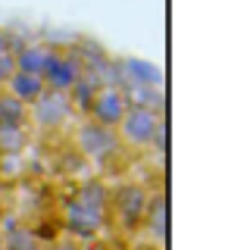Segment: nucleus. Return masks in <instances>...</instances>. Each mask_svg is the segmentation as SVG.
<instances>
[{"label":"nucleus","instance_id":"nucleus-1","mask_svg":"<svg viewBox=\"0 0 247 250\" xmlns=\"http://www.w3.org/2000/svg\"><path fill=\"white\" fill-rule=\"evenodd\" d=\"M150 188L141 182H119L110 188V200H106V225L119 229L122 238H135L144 225L147 213Z\"/></svg>","mask_w":247,"mask_h":250},{"label":"nucleus","instance_id":"nucleus-2","mask_svg":"<svg viewBox=\"0 0 247 250\" xmlns=\"http://www.w3.org/2000/svg\"><path fill=\"white\" fill-rule=\"evenodd\" d=\"M166 131V122H163V109L160 106H150V104H132L122 116L119 128H116V138H119L122 147L128 150H150L157 144V138Z\"/></svg>","mask_w":247,"mask_h":250},{"label":"nucleus","instance_id":"nucleus-3","mask_svg":"<svg viewBox=\"0 0 247 250\" xmlns=\"http://www.w3.org/2000/svg\"><path fill=\"white\" fill-rule=\"evenodd\" d=\"M103 229H106V209L91 207V203L79 200L75 194H69V197L60 203V231H63L66 238L79 241V244H88V241H94Z\"/></svg>","mask_w":247,"mask_h":250},{"label":"nucleus","instance_id":"nucleus-4","mask_svg":"<svg viewBox=\"0 0 247 250\" xmlns=\"http://www.w3.org/2000/svg\"><path fill=\"white\" fill-rule=\"evenodd\" d=\"M82 75H84V69H82V60H79V50H75V47H63V50H60V47H57V53H53L50 66L44 69L41 82H44L47 91L66 94V97H69L72 88L82 82Z\"/></svg>","mask_w":247,"mask_h":250},{"label":"nucleus","instance_id":"nucleus-5","mask_svg":"<svg viewBox=\"0 0 247 250\" xmlns=\"http://www.w3.org/2000/svg\"><path fill=\"white\" fill-rule=\"evenodd\" d=\"M75 150L82 153L84 163L106 166V163L122 150V144H119V138H116V131L100 128V125H94V122H84L79 128V135H75Z\"/></svg>","mask_w":247,"mask_h":250},{"label":"nucleus","instance_id":"nucleus-6","mask_svg":"<svg viewBox=\"0 0 247 250\" xmlns=\"http://www.w3.org/2000/svg\"><path fill=\"white\" fill-rule=\"evenodd\" d=\"M128 106H132V97H128L122 88H116V84L97 88L94 97H91V104H88V122L100 125V128L116 131Z\"/></svg>","mask_w":247,"mask_h":250},{"label":"nucleus","instance_id":"nucleus-7","mask_svg":"<svg viewBox=\"0 0 247 250\" xmlns=\"http://www.w3.org/2000/svg\"><path fill=\"white\" fill-rule=\"evenodd\" d=\"M72 119V100L66 94H53V91H44L41 97L28 106V125L41 131H60L66 128V122Z\"/></svg>","mask_w":247,"mask_h":250},{"label":"nucleus","instance_id":"nucleus-8","mask_svg":"<svg viewBox=\"0 0 247 250\" xmlns=\"http://www.w3.org/2000/svg\"><path fill=\"white\" fill-rule=\"evenodd\" d=\"M141 234H144V241H147V244H157V247L166 250V194H163V188L150 191Z\"/></svg>","mask_w":247,"mask_h":250},{"label":"nucleus","instance_id":"nucleus-9","mask_svg":"<svg viewBox=\"0 0 247 250\" xmlns=\"http://www.w3.org/2000/svg\"><path fill=\"white\" fill-rule=\"evenodd\" d=\"M57 47L47 44V41H25L19 50H13V60H16V69L19 72H28V75H44V69L50 66Z\"/></svg>","mask_w":247,"mask_h":250},{"label":"nucleus","instance_id":"nucleus-10","mask_svg":"<svg viewBox=\"0 0 247 250\" xmlns=\"http://www.w3.org/2000/svg\"><path fill=\"white\" fill-rule=\"evenodd\" d=\"M44 91H47V88H44L41 75H28V72H19V69L3 82V94H10L13 100H19V104L25 106V109L32 106Z\"/></svg>","mask_w":247,"mask_h":250},{"label":"nucleus","instance_id":"nucleus-11","mask_svg":"<svg viewBox=\"0 0 247 250\" xmlns=\"http://www.w3.org/2000/svg\"><path fill=\"white\" fill-rule=\"evenodd\" d=\"M0 231H3V250H44V241L38 238V231L28 222L6 219Z\"/></svg>","mask_w":247,"mask_h":250},{"label":"nucleus","instance_id":"nucleus-12","mask_svg":"<svg viewBox=\"0 0 247 250\" xmlns=\"http://www.w3.org/2000/svg\"><path fill=\"white\" fill-rule=\"evenodd\" d=\"M19 125H28V109L0 91V128H19Z\"/></svg>","mask_w":247,"mask_h":250},{"label":"nucleus","instance_id":"nucleus-13","mask_svg":"<svg viewBox=\"0 0 247 250\" xmlns=\"http://www.w3.org/2000/svg\"><path fill=\"white\" fill-rule=\"evenodd\" d=\"M28 147V125L0 128V156H19Z\"/></svg>","mask_w":247,"mask_h":250},{"label":"nucleus","instance_id":"nucleus-14","mask_svg":"<svg viewBox=\"0 0 247 250\" xmlns=\"http://www.w3.org/2000/svg\"><path fill=\"white\" fill-rule=\"evenodd\" d=\"M44 250H84V244H79V241L66 238V234H60V238H53L44 244Z\"/></svg>","mask_w":247,"mask_h":250},{"label":"nucleus","instance_id":"nucleus-15","mask_svg":"<svg viewBox=\"0 0 247 250\" xmlns=\"http://www.w3.org/2000/svg\"><path fill=\"white\" fill-rule=\"evenodd\" d=\"M3 53H10V31L0 25V57H3Z\"/></svg>","mask_w":247,"mask_h":250},{"label":"nucleus","instance_id":"nucleus-16","mask_svg":"<svg viewBox=\"0 0 247 250\" xmlns=\"http://www.w3.org/2000/svg\"><path fill=\"white\" fill-rule=\"evenodd\" d=\"M10 219V207H6V200L0 197V229H3V222Z\"/></svg>","mask_w":247,"mask_h":250},{"label":"nucleus","instance_id":"nucleus-17","mask_svg":"<svg viewBox=\"0 0 247 250\" xmlns=\"http://www.w3.org/2000/svg\"><path fill=\"white\" fill-rule=\"evenodd\" d=\"M132 250H163V247H157V244H147V241H141L138 247H132Z\"/></svg>","mask_w":247,"mask_h":250},{"label":"nucleus","instance_id":"nucleus-18","mask_svg":"<svg viewBox=\"0 0 247 250\" xmlns=\"http://www.w3.org/2000/svg\"><path fill=\"white\" fill-rule=\"evenodd\" d=\"M0 250H3V231H0Z\"/></svg>","mask_w":247,"mask_h":250},{"label":"nucleus","instance_id":"nucleus-19","mask_svg":"<svg viewBox=\"0 0 247 250\" xmlns=\"http://www.w3.org/2000/svg\"><path fill=\"white\" fill-rule=\"evenodd\" d=\"M116 250H132V247H125V244H122V247H116Z\"/></svg>","mask_w":247,"mask_h":250},{"label":"nucleus","instance_id":"nucleus-20","mask_svg":"<svg viewBox=\"0 0 247 250\" xmlns=\"http://www.w3.org/2000/svg\"><path fill=\"white\" fill-rule=\"evenodd\" d=\"M0 91H3V82H0Z\"/></svg>","mask_w":247,"mask_h":250}]
</instances>
